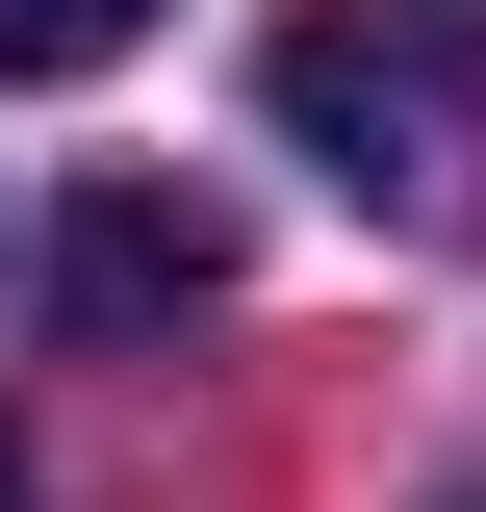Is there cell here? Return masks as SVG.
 <instances>
[{
    "label": "cell",
    "mask_w": 486,
    "mask_h": 512,
    "mask_svg": "<svg viewBox=\"0 0 486 512\" xmlns=\"http://www.w3.org/2000/svg\"><path fill=\"white\" fill-rule=\"evenodd\" d=\"M52 308H77V333H205V308H231V205L77 180V205H52Z\"/></svg>",
    "instance_id": "2"
},
{
    "label": "cell",
    "mask_w": 486,
    "mask_h": 512,
    "mask_svg": "<svg viewBox=\"0 0 486 512\" xmlns=\"http://www.w3.org/2000/svg\"><path fill=\"white\" fill-rule=\"evenodd\" d=\"M103 52H154V0H0V77H103Z\"/></svg>",
    "instance_id": "3"
},
{
    "label": "cell",
    "mask_w": 486,
    "mask_h": 512,
    "mask_svg": "<svg viewBox=\"0 0 486 512\" xmlns=\"http://www.w3.org/2000/svg\"><path fill=\"white\" fill-rule=\"evenodd\" d=\"M0 512H26V436H0Z\"/></svg>",
    "instance_id": "4"
},
{
    "label": "cell",
    "mask_w": 486,
    "mask_h": 512,
    "mask_svg": "<svg viewBox=\"0 0 486 512\" xmlns=\"http://www.w3.org/2000/svg\"><path fill=\"white\" fill-rule=\"evenodd\" d=\"M256 103H282V154L307 180H359V205H461V154H486V0H307L282 52H256Z\"/></svg>",
    "instance_id": "1"
},
{
    "label": "cell",
    "mask_w": 486,
    "mask_h": 512,
    "mask_svg": "<svg viewBox=\"0 0 486 512\" xmlns=\"http://www.w3.org/2000/svg\"><path fill=\"white\" fill-rule=\"evenodd\" d=\"M461 512H486V487H461Z\"/></svg>",
    "instance_id": "5"
}]
</instances>
